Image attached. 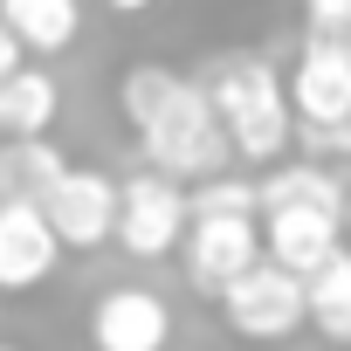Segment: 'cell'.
<instances>
[{
  "label": "cell",
  "instance_id": "18",
  "mask_svg": "<svg viewBox=\"0 0 351 351\" xmlns=\"http://www.w3.org/2000/svg\"><path fill=\"white\" fill-rule=\"evenodd\" d=\"M296 138H303V152H310V158H351V117H344V124H324V131L296 124Z\"/></svg>",
  "mask_w": 351,
  "mask_h": 351
},
{
  "label": "cell",
  "instance_id": "9",
  "mask_svg": "<svg viewBox=\"0 0 351 351\" xmlns=\"http://www.w3.org/2000/svg\"><path fill=\"white\" fill-rule=\"evenodd\" d=\"M90 344L97 351H165L172 344V310L158 289H138V282H117L97 296L90 310Z\"/></svg>",
  "mask_w": 351,
  "mask_h": 351
},
{
  "label": "cell",
  "instance_id": "5",
  "mask_svg": "<svg viewBox=\"0 0 351 351\" xmlns=\"http://www.w3.org/2000/svg\"><path fill=\"white\" fill-rule=\"evenodd\" d=\"M172 255L186 262V282L200 296H221L241 269L262 262V228H255V214H193Z\"/></svg>",
  "mask_w": 351,
  "mask_h": 351
},
{
  "label": "cell",
  "instance_id": "15",
  "mask_svg": "<svg viewBox=\"0 0 351 351\" xmlns=\"http://www.w3.org/2000/svg\"><path fill=\"white\" fill-rule=\"evenodd\" d=\"M62 165H69V158H62L49 138H28V145H14V152H8V180H14V193H21V200H42V193L62 180Z\"/></svg>",
  "mask_w": 351,
  "mask_h": 351
},
{
  "label": "cell",
  "instance_id": "2",
  "mask_svg": "<svg viewBox=\"0 0 351 351\" xmlns=\"http://www.w3.org/2000/svg\"><path fill=\"white\" fill-rule=\"evenodd\" d=\"M207 104L228 131V152L248 158V165H276L296 138V117H289V97H282V76L276 62L262 56H228L207 83Z\"/></svg>",
  "mask_w": 351,
  "mask_h": 351
},
{
  "label": "cell",
  "instance_id": "10",
  "mask_svg": "<svg viewBox=\"0 0 351 351\" xmlns=\"http://www.w3.org/2000/svg\"><path fill=\"white\" fill-rule=\"evenodd\" d=\"M282 97H289V117L324 131V124H344L351 117V62L344 56H324V49H303L296 69L282 76Z\"/></svg>",
  "mask_w": 351,
  "mask_h": 351
},
{
  "label": "cell",
  "instance_id": "4",
  "mask_svg": "<svg viewBox=\"0 0 351 351\" xmlns=\"http://www.w3.org/2000/svg\"><path fill=\"white\" fill-rule=\"evenodd\" d=\"M214 303H221L228 330L248 337V344H282V337L303 330V276H289V269H276V262L241 269Z\"/></svg>",
  "mask_w": 351,
  "mask_h": 351
},
{
  "label": "cell",
  "instance_id": "6",
  "mask_svg": "<svg viewBox=\"0 0 351 351\" xmlns=\"http://www.w3.org/2000/svg\"><path fill=\"white\" fill-rule=\"evenodd\" d=\"M42 207V221H49V234L62 241V248H104L110 241V228H117V180L110 172H97V165H62V180L35 200Z\"/></svg>",
  "mask_w": 351,
  "mask_h": 351
},
{
  "label": "cell",
  "instance_id": "14",
  "mask_svg": "<svg viewBox=\"0 0 351 351\" xmlns=\"http://www.w3.org/2000/svg\"><path fill=\"white\" fill-rule=\"evenodd\" d=\"M303 324H317L330 344H351V248L303 276Z\"/></svg>",
  "mask_w": 351,
  "mask_h": 351
},
{
  "label": "cell",
  "instance_id": "3",
  "mask_svg": "<svg viewBox=\"0 0 351 351\" xmlns=\"http://www.w3.org/2000/svg\"><path fill=\"white\" fill-rule=\"evenodd\" d=\"M186 186L180 180H165V172H131V180H117V228H110V241L124 248V255H138V262H158V255H172L180 248V234H186Z\"/></svg>",
  "mask_w": 351,
  "mask_h": 351
},
{
  "label": "cell",
  "instance_id": "1",
  "mask_svg": "<svg viewBox=\"0 0 351 351\" xmlns=\"http://www.w3.org/2000/svg\"><path fill=\"white\" fill-rule=\"evenodd\" d=\"M117 110L138 131L152 172H165V180H214L234 158L228 131H221V117L207 104V83H186L165 62H131L117 76Z\"/></svg>",
  "mask_w": 351,
  "mask_h": 351
},
{
  "label": "cell",
  "instance_id": "8",
  "mask_svg": "<svg viewBox=\"0 0 351 351\" xmlns=\"http://www.w3.org/2000/svg\"><path fill=\"white\" fill-rule=\"evenodd\" d=\"M62 262V241L49 234L42 207L21 200V193H0V289L21 296V289H42Z\"/></svg>",
  "mask_w": 351,
  "mask_h": 351
},
{
  "label": "cell",
  "instance_id": "20",
  "mask_svg": "<svg viewBox=\"0 0 351 351\" xmlns=\"http://www.w3.org/2000/svg\"><path fill=\"white\" fill-rule=\"evenodd\" d=\"M104 8H110V14H145L152 0H104Z\"/></svg>",
  "mask_w": 351,
  "mask_h": 351
},
{
  "label": "cell",
  "instance_id": "12",
  "mask_svg": "<svg viewBox=\"0 0 351 351\" xmlns=\"http://www.w3.org/2000/svg\"><path fill=\"white\" fill-rule=\"evenodd\" d=\"M0 21L28 56H62L83 35V0H0Z\"/></svg>",
  "mask_w": 351,
  "mask_h": 351
},
{
  "label": "cell",
  "instance_id": "21",
  "mask_svg": "<svg viewBox=\"0 0 351 351\" xmlns=\"http://www.w3.org/2000/svg\"><path fill=\"white\" fill-rule=\"evenodd\" d=\"M0 193H8V138H0Z\"/></svg>",
  "mask_w": 351,
  "mask_h": 351
},
{
  "label": "cell",
  "instance_id": "22",
  "mask_svg": "<svg viewBox=\"0 0 351 351\" xmlns=\"http://www.w3.org/2000/svg\"><path fill=\"white\" fill-rule=\"evenodd\" d=\"M344 228H351V193H344Z\"/></svg>",
  "mask_w": 351,
  "mask_h": 351
},
{
  "label": "cell",
  "instance_id": "13",
  "mask_svg": "<svg viewBox=\"0 0 351 351\" xmlns=\"http://www.w3.org/2000/svg\"><path fill=\"white\" fill-rule=\"evenodd\" d=\"M262 207H337L344 214V186L324 158H296V165H276L269 180H255V214Z\"/></svg>",
  "mask_w": 351,
  "mask_h": 351
},
{
  "label": "cell",
  "instance_id": "17",
  "mask_svg": "<svg viewBox=\"0 0 351 351\" xmlns=\"http://www.w3.org/2000/svg\"><path fill=\"white\" fill-rule=\"evenodd\" d=\"M186 214H255V180H228V172H214L200 193H186Z\"/></svg>",
  "mask_w": 351,
  "mask_h": 351
},
{
  "label": "cell",
  "instance_id": "7",
  "mask_svg": "<svg viewBox=\"0 0 351 351\" xmlns=\"http://www.w3.org/2000/svg\"><path fill=\"white\" fill-rule=\"evenodd\" d=\"M255 228H262V262H276L289 276H310L344 248V214L337 207H262Z\"/></svg>",
  "mask_w": 351,
  "mask_h": 351
},
{
  "label": "cell",
  "instance_id": "19",
  "mask_svg": "<svg viewBox=\"0 0 351 351\" xmlns=\"http://www.w3.org/2000/svg\"><path fill=\"white\" fill-rule=\"evenodd\" d=\"M21 62H28V49L14 42V28H8V21H0V76H14Z\"/></svg>",
  "mask_w": 351,
  "mask_h": 351
},
{
  "label": "cell",
  "instance_id": "11",
  "mask_svg": "<svg viewBox=\"0 0 351 351\" xmlns=\"http://www.w3.org/2000/svg\"><path fill=\"white\" fill-rule=\"evenodd\" d=\"M56 117H62V83L42 62H21L14 76H0V138H8V145L49 138Z\"/></svg>",
  "mask_w": 351,
  "mask_h": 351
},
{
  "label": "cell",
  "instance_id": "16",
  "mask_svg": "<svg viewBox=\"0 0 351 351\" xmlns=\"http://www.w3.org/2000/svg\"><path fill=\"white\" fill-rule=\"evenodd\" d=\"M303 49L351 62V0H303Z\"/></svg>",
  "mask_w": 351,
  "mask_h": 351
},
{
  "label": "cell",
  "instance_id": "23",
  "mask_svg": "<svg viewBox=\"0 0 351 351\" xmlns=\"http://www.w3.org/2000/svg\"><path fill=\"white\" fill-rule=\"evenodd\" d=\"M0 351H21V344H0Z\"/></svg>",
  "mask_w": 351,
  "mask_h": 351
}]
</instances>
